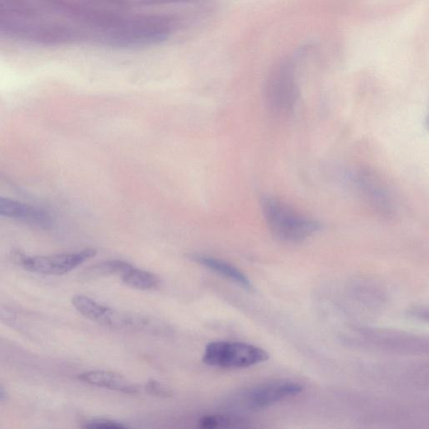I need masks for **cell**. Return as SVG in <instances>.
I'll return each mask as SVG.
<instances>
[{
  "label": "cell",
  "instance_id": "1",
  "mask_svg": "<svg viewBox=\"0 0 429 429\" xmlns=\"http://www.w3.org/2000/svg\"><path fill=\"white\" fill-rule=\"evenodd\" d=\"M262 209L268 228L281 241L304 242L320 229V224L317 221L299 213L275 198H263Z\"/></svg>",
  "mask_w": 429,
  "mask_h": 429
},
{
  "label": "cell",
  "instance_id": "2",
  "mask_svg": "<svg viewBox=\"0 0 429 429\" xmlns=\"http://www.w3.org/2000/svg\"><path fill=\"white\" fill-rule=\"evenodd\" d=\"M268 358L266 351L251 344L218 341L207 344L202 361L219 369H243L261 364Z\"/></svg>",
  "mask_w": 429,
  "mask_h": 429
},
{
  "label": "cell",
  "instance_id": "3",
  "mask_svg": "<svg viewBox=\"0 0 429 429\" xmlns=\"http://www.w3.org/2000/svg\"><path fill=\"white\" fill-rule=\"evenodd\" d=\"M303 386L291 381H268L252 386L235 396L233 403L248 411L266 409L303 392Z\"/></svg>",
  "mask_w": 429,
  "mask_h": 429
},
{
  "label": "cell",
  "instance_id": "4",
  "mask_svg": "<svg viewBox=\"0 0 429 429\" xmlns=\"http://www.w3.org/2000/svg\"><path fill=\"white\" fill-rule=\"evenodd\" d=\"M95 249L87 248L82 251L55 254L49 256L18 257V262L26 270L41 275H63L75 270L89 259L95 257Z\"/></svg>",
  "mask_w": 429,
  "mask_h": 429
},
{
  "label": "cell",
  "instance_id": "5",
  "mask_svg": "<svg viewBox=\"0 0 429 429\" xmlns=\"http://www.w3.org/2000/svg\"><path fill=\"white\" fill-rule=\"evenodd\" d=\"M111 35V41L117 46H145L166 40L168 31L159 23L144 21L121 26Z\"/></svg>",
  "mask_w": 429,
  "mask_h": 429
},
{
  "label": "cell",
  "instance_id": "6",
  "mask_svg": "<svg viewBox=\"0 0 429 429\" xmlns=\"http://www.w3.org/2000/svg\"><path fill=\"white\" fill-rule=\"evenodd\" d=\"M79 381L97 388L115 391L122 393L134 395L141 392L140 386L133 383L124 376L116 372L94 370L85 371L78 375Z\"/></svg>",
  "mask_w": 429,
  "mask_h": 429
},
{
  "label": "cell",
  "instance_id": "7",
  "mask_svg": "<svg viewBox=\"0 0 429 429\" xmlns=\"http://www.w3.org/2000/svg\"><path fill=\"white\" fill-rule=\"evenodd\" d=\"M0 216L47 228L51 224L50 216L36 206L21 201L0 197Z\"/></svg>",
  "mask_w": 429,
  "mask_h": 429
},
{
  "label": "cell",
  "instance_id": "8",
  "mask_svg": "<svg viewBox=\"0 0 429 429\" xmlns=\"http://www.w3.org/2000/svg\"><path fill=\"white\" fill-rule=\"evenodd\" d=\"M190 258L193 261L208 268L212 272L218 273L220 276L243 287V290H253L252 282L242 271H240L238 268L232 265V264L213 257L201 255V254H193Z\"/></svg>",
  "mask_w": 429,
  "mask_h": 429
},
{
  "label": "cell",
  "instance_id": "9",
  "mask_svg": "<svg viewBox=\"0 0 429 429\" xmlns=\"http://www.w3.org/2000/svg\"><path fill=\"white\" fill-rule=\"evenodd\" d=\"M273 79L270 92L268 102L273 110L287 112L294 106L296 99L295 83L290 75H279Z\"/></svg>",
  "mask_w": 429,
  "mask_h": 429
},
{
  "label": "cell",
  "instance_id": "10",
  "mask_svg": "<svg viewBox=\"0 0 429 429\" xmlns=\"http://www.w3.org/2000/svg\"><path fill=\"white\" fill-rule=\"evenodd\" d=\"M122 282L132 289L152 290L157 289L160 280L154 273L132 266L121 275Z\"/></svg>",
  "mask_w": 429,
  "mask_h": 429
},
{
  "label": "cell",
  "instance_id": "11",
  "mask_svg": "<svg viewBox=\"0 0 429 429\" xmlns=\"http://www.w3.org/2000/svg\"><path fill=\"white\" fill-rule=\"evenodd\" d=\"M243 418L226 414H206L197 421V427L201 429H219L247 426Z\"/></svg>",
  "mask_w": 429,
  "mask_h": 429
},
{
  "label": "cell",
  "instance_id": "12",
  "mask_svg": "<svg viewBox=\"0 0 429 429\" xmlns=\"http://www.w3.org/2000/svg\"><path fill=\"white\" fill-rule=\"evenodd\" d=\"M133 266L131 263L122 260H110L96 264L86 272L88 277H103L110 275H122Z\"/></svg>",
  "mask_w": 429,
  "mask_h": 429
},
{
  "label": "cell",
  "instance_id": "13",
  "mask_svg": "<svg viewBox=\"0 0 429 429\" xmlns=\"http://www.w3.org/2000/svg\"><path fill=\"white\" fill-rule=\"evenodd\" d=\"M144 391L154 397L169 398H172L174 392L171 388L154 379H149L144 385Z\"/></svg>",
  "mask_w": 429,
  "mask_h": 429
},
{
  "label": "cell",
  "instance_id": "14",
  "mask_svg": "<svg viewBox=\"0 0 429 429\" xmlns=\"http://www.w3.org/2000/svg\"><path fill=\"white\" fill-rule=\"evenodd\" d=\"M83 427L89 429H126L129 428L124 423L110 418H93L85 423Z\"/></svg>",
  "mask_w": 429,
  "mask_h": 429
},
{
  "label": "cell",
  "instance_id": "15",
  "mask_svg": "<svg viewBox=\"0 0 429 429\" xmlns=\"http://www.w3.org/2000/svg\"><path fill=\"white\" fill-rule=\"evenodd\" d=\"M7 398V393L2 386H0V401L6 400Z\"/></svg>",
  "mask_w": 429,
  "mask_h": 429
}]
</instances>
